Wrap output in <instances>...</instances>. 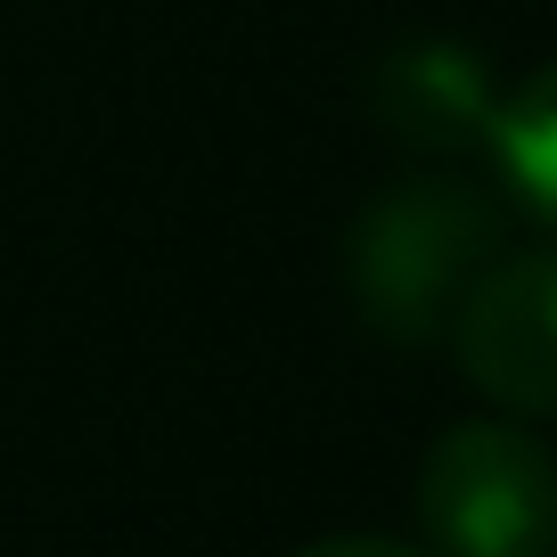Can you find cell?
Wrapping results in <instances>:
<instances>
[{"label": "cell", "mask_w": 557, "mask_h": 557, "mask_svg": "<svg viewBox=\"0 0 557 557\" xmlns=\"http://www.w3.org/2000/svg\"><path fill=\"white\" fill-rule=\"evenodd\" d=\"M508 255V222L484 189L459 181H401L369 197L345 238V287L385 345H435L451 336L468 287Z\"/></svg>", "instance_id": "obj_1"}, {"label": "cell", "mask_w": 557, "mask_h": 557, "mask_svg": "<svg viewBox=\"0 0 557 557\" xmlns=\"http://www.w3.org/2000/svg\"><path fill=\"white\" fill-rule=\"evenodd\" d=\"M435 557H557V459L524 426L468 418L418 468Z\"/></svg>", "instance_id": "obj_2"}, {"label": "cell", "mask_w": 557, "mask_h": 557, "mask_svg": "<svg viewBox=\"0 0 557 557\" xmlns=\"http://www.w3.org/2000/svg\"><path fill=\"white\" fill-rule=\"evenodd\" d=\"M451 361L517 418H557V246L500 255L451 320Z\"/></svg>", "instance_id": "obj_3"}, {"label": "cell", "mask_w": 557, "mask_h": 557, "mask_svg": "<svg viewBox=\"0 0 557 557\" xmlns=\"http://www.w3.org/2000/svg\"><path fill=\"white\" fill-rule=\"evenodd\" d=\"M369 115L401 139V148H426V157H459V148H492V99L484 58L459 50V41H410L377 66L369 83Z\"/></svg>", "instance_id": "obj_4"}, {"label": "cell", "mask_w": 557, "mask_h": 557, "mask_svg": "<svg viewBox=\"0 0 557 557\" xmlns=\"http://www.w3.org/2000/svg\"><path fill=\"white\" fill-rule=\"evenodd\" d=\"M492 164H500L508 197L533 222L557 230V58L500 99V115H492Z\"/></svg>", "instance_id": "obj_5"}, {"label": "cell", "mask_w": 557, "mask_h": 557, "mask_svg": "<svg viewBox=\"0 0 557 557\" xmlns=\"http://www.w3.org/2000/svg\"><path fill=\"white\" fill-rule=\"evenodd\" d=\"M296 557H435V549H410V541H385V533H336V541H304Z\"/></svg>", "instance_id": "obj_6"}]
</instances>
